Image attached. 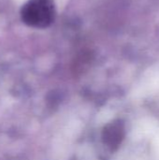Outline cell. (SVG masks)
<instances>
[{"instance_id":"obj_1","label":"cell","mask_w":159,"mask_h":160,"mask_svg":"<svg viewBox=\"0 0 159 160\" xmlns=\"http://www.w3.org/2000/svg\"><path fill=\"white\" fill-rule=\"evenodd\" d=\"M55 5L53 0H28L22 8V22L30 27L47 28L55 19Z\"/></svg>"}]
</instances>
